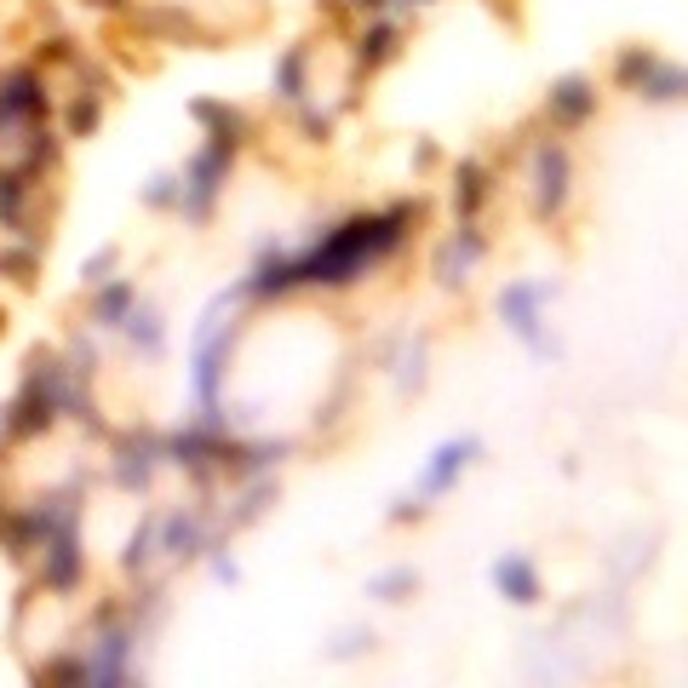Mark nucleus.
Returning a JSON list of instances; mask_svg holds the SVG:
<instances>
[{
    "mask_svg": "<svg viewBox=\"0 0 688 688\" xmlns=\"http://www.w3.org/2000/svg\"><path fill=\"white\" fill-rule=\"evenodd\" d=\"M648 69H654V53H648V46H625V53L614 58V81L636 92V87H643V75H648Z\"/></svg>",
    "mask_w": 688,
    "mask_h": 688,
    "instance_id": "27",
    "label": "nucleus"
},
{
    "mask_svg": "<svg viewBox=\"0 0 688 688\" xmlns=\"http://www.w3.org/2000/svg\"><path fill=\"white\" fill-rule=\"evenodd\" d=\"M362 648H373V631H362V625H356V631H345V636H339V643L327 648V654H334V659H356Z\"/></svg>",
    "mask_w": 688,
    "mask_h": 688,
    "instance_id": "35",
    "label": "nucleus"
},
{
    "mask_svg": "<svg viewBox=\"0 0 688 688\" xmlns=\"http://www.w3.org/2000/svg\"><path fill=\"white\" fill-rule=\"evenodd\" d=\"M35 270H41L35 247H0V275H12V282H35Z\"/></svg>",
    "mask_w": 688,
    "mask_h": 688,
    "instance_id": "29",
    "label": "nucleus"
},
{
    "mask_svg": "<svg viewBox=\"0 0 688 688\" xmlns=\"http://www.w3.org/2000/svg\"><path fill=\"white\" fill-rule=\"evenodd\" d=\"M115 259H121V252H115V247H98V252H92V259L81 264V282H87V287H98V282H110V270H115Z\"/></svg>",
    "mask_w": 688,
    "mask_h": 688,
    "instance_id": "33",
    "label": "nucleus"
},
{
    "mask_svg": "<svg viewBox=\"0 0 688 688\" xmlns=\"http://www.w3.org/2000/svg\"><path fill=\"white\" fill-rule=\"evenodd\" d=\"M133 304H138V287H133V282H121V275L98 282V287H92V327H121Z\"/></svg>",
    "mask_w": 688,
    "mask_h": 688,
    "instance_id": "17",
    "label": "nucleus"
},
{
    "mask_svg": "<svg viewBox=\"0 0 688 688\" xmlns=\"http://www.w3.org/2000/svg\"><path fill=\"white\" fill-rule=\"evenodd\" d=\"M298 121H304V133H311V138H316V144H322V138H327V133H334V121H327V115H316V110H304V115H298Z\"/></svg>",
    "mask_w": 688,
    "mask_h": 688,
    "instance_id": "37",
    "label": "nucleus"
},
{
    "mask_svg": "<svg viewBox=\"0 0 688 688\" xmlns=\"http://www.w3.org/2000/svg\"><path fill=\"white\" fill-rule=\"evenodd\" d=\"M156 551H167L172 563H195V556H207V522L178 505V511H167L156 522Z\"/></svg>",
    "mask_w": 688,
    "mask_h": 688,
    "instance_id": "13",
    "label": "nucleus"
},
{
    "mask_svg": "<svg viewBox=\"0 0 688 688\" xmlns=\"http://www.w3.org/2000/svg\"><path fill=\"white\" fill-rule=\"evenodd\" d=\"M121 327H126V339H133L144 356H161V350H167V327H161V316L149 311V304H133Z\"/></svg>",
    "mask_w": 688,
    "mask_h": 688,
    "instance_id": "19",
    "label": "nucleus"
},
{
    "mask_svg": "<svg viewBox=\"0 0 688 688\" xmlns=\"http://www.w3.org/2000/svg\"><path fill=\"white\" fill-rule=\"evenodd\" d=\"M482 252H488V241H482V229H453V236L430 252V275H437L442 287H465L471 282V270L482 264Z\"/></svg>",
    "mask_w": 688,
    "mask_h": 688,
    "instance_id": "11",
    "label": "nucleus"
},
{
    "mask_svg": "<svg viewBox=\"0 0 688 688\" xmlns=\"http://www.w3.org/2000/svg\"><path fill=\"white\" fill-rule=\"evenodd\" d=\"M304 81H311V53H304V46H287V53L275 58V92H282L287 104H298Z\"/></svg>",
    "mask_w": 688,
    "mask_h": 688,
    "instance_id": "21",
    "label": "nucleus"
},
{
    "mask_svg": "<svg viewBox=\"0 0 688 688\" xmlns=\"http://www.w3.org/2000/svg\"><path fill=\"white\" fill-rule=\"evenodd\" d=\"M144 207H156V213L178 207V178H172V172H156V178L144 184Z\"/></svg>",
    "mask_w": 688,
    "mask_h": 688,
    "instance_id": "31",
    "label": "nucleus"
},
{
    "mask_svg": "<svg viewBox=\"0 0 688 688\" xmlns=\"http://www.w3.org/2000/svg\"><path fill=\"white\" fill-rule=\"evenodd\" d=\"M53 419H58V402L46 396L41 373L30 368V373H23V385H18V396L7 402L0 437H7V442H30V437H41V430H53Z\"/></svg>",
    "mask_w": 688,
    "mask_h": 688,
    "instance_id": "6",
    "label": "nucleus"
},
{
    "mask_svg": "<svg viewBox=\"0 0 688 688\" xmlns=\"http://www.w3.org/2000/svg\"><path fill=\"white\" fill-rule=\"evenodd\" d=\"M494 591H499L505 602H517V608L540 602V568H533L522 551H505L499 563H494Z\"/></svg>",
    "mask_w": 688,
    "mask_h": 688,
    "instance_id": "15",
    "label": "nucleus"
},
{
    "mask_svg": "<svg viewBox=\"0 0 688 688\" xmlns=\"http://www.w3.org/2000/svg\"><path fill=\"white\" fill-rule=\"evenodd\" d=\"M98 121H104V110H98V98H75L64 126H69V138H92L98 133Z\"/></svg>",
    "mask_w": 688,
    "mask_h": 688,
    "instance_id": "30",
    "label": "nucleus"
},
{
    "mask_svg": "<svg viewBox=\"0 0 688 688\" xmlns=\"http://www.w3.org/2000/svg\"><path fill=\"white\" fill-rule=\"evenodd\" d=\"M23 195H30V172H0V224L18 229L23 224Z\"/></svg>",
    "mask_w": 688,
    "mask_h": 688,
    "instance_id": "25",
    "label": "nucleus"
},
{
    "mask_svg": "<svg viewBox=\"0 0 688 688\" xmlns=\"http://www.w3.org/2000/svg\"><path fill=\"white\" fill-rule=\"evenodd\" d=\"M229 161H236V149H229V144H213V138L190 156L184 178H178V213H184L190 224H207V218H213L218 190L229 184Z\"/></svg>",
    "mask_w": 688,
    "mask_h": 688,
    "instance_id": "3",
    "label": "nucleus"
},
{
    "mask_svg": "<svg viewBox=\"0 0 688 688\" xmlns=\"http://www.w3.org/2000/svg\"><path fill=\"white\" fill-rule=\"evenodd\" d=\"M161 437H149V430H126V437L115 442V465H110V476H115V488H126V494H149V482H156V465H161Z\"/></svg>",
    "mask_w": 688,
    "mask_h": 688,
    "instance_id": "8",
    "label": "nucleus"
},
{
    "mask_svg": "<svg viewBox=\"0 0 688 688\" xmlns=\"http://www.w3.org/2000/svg\"><path fill=\"white\" fill-rule=\"evenodd\" d=\"M138 636L121 625L115 608L98 614V636H92V654H87V683H121L126 677V659H133Z\"/></svg>",
    "mask_w": 688,
    "mask_h": 688,
    "instance_id": "7",
    "label": "nucleus"
},
{
    "mask_svg": "<svg viewBox=\"0 0 688 688\" xmlns=\"http://www.w3.org/2000/svg\"><path fill=\"white\" fill-rule=\"evenodd\" d=\"M190 115L207 126V138H213V144H229V149H236V144L247 138V115H241V110H229V104H218V98H195Z\"/></svg>",
    "mask_w": 688,
    "mask_h": 688,
    "instance_id": "16",
    "label": "nucleus"
},
{
    "mask_svg": "<svg viewBox=\"0 0 688 688\" xmlns=\"http://www.w3.org/2000/svg\"><path fill=\"white\" fill-rule=\"evenodd\" d=\"M41 551H46V568H41V579L53 585V591H75L81 585V574H87V556H81V522H64V528H53L41 540Z\"/></svg>",
    "mask_w": 688,
    "mask_h": 688,
    "instance_id": "10",
    "label": "nucleus"
},
{
    "mask_svg": "<svg viewBox=\"0 0 688 688\" xmlns=\"http://www.w3.org/2000/svg\"><path fill=\"white\" fill-rule=\"evenodd\" d=\"M41 683H87V659H53L41 672Z\"/></svg>",
    "mask_w": 688,
    "mask_h": 688,
    "instance_id": "34",
    "label": "nucleus"
},
{
    "mask_svg": "<svg viewBox=\"0 0 688 688\" xmlns=\"http://www.w3.org/2000/svg\"><path fill=\"white\" fill-rule=\"evenodd\" d=\"M270 499H275V482L259 476V482H247V494L236 499V511H229V528H247V522H259L270 511Z\"/></svg>",
    "mask_w": 688,
    "mask_h": 688,
    "instance_id": "23",
    "label": "nucleus"
},
{
    "mask_svg": "<svg viewBox=\"0 0 688 688\" xmlns=\"http://www.w3.org/2000/svg\"><path fill=\"white\" fill-rule=\"evenodd\" d=\"M414 218H419V201L414 207L402 201V207H385V213H356V218L334 224L304 252H264L236 293L241 298H275V293H293V287H345L356 275H368L373 264H385L402 247Z\"/></svg>",
    "mask_w": 688,
    "mask_h": 688,
    "instance_id": "1",
    "label": "nucleus"
},
{
    "mask_svg": "<svg viewBox=\"0 0 688 688\" xmlns=\"http://www.w3.org/2000/svg\"><path fill=\"white\" fill-rule=\"evenodd\" d=\"M568 178H574L568 149L545 138L540 149H533V213H540V218L563 213V207H568Z\"/></svg>",
    "mask_w": 688,
    "mask_h": 688,
    "instance_id": "9",
    "label": "nucleus"
},
{
    "mask_svg": "<svg viewBox=\"0 0 688 688\" xmlns=\"http://www.w3.org/2000/svg\"><path fill=\"white\" fill-rule=\"evenodd\" d=\"M488 184H494V178H488L482 161H459V172H453V213L471 218L482 201H488Z\"/></svg>",
    "mask_w": 688,
    "mask_h": 688,
    "instance_id": "18",
    "label": "nucleus"
},
{
    "mask_svg": "<svg viewBox=\"0 0 688 688\" xmlns=\"http://www.w3.org/2000/svg\"><path fill=\"white\" fill-rule=\"evenodd\" d=\"M414 591H419V574L414 568H385V574L368 579V597H379V602H407Z\"/></svg>",
    "mask_w": 688,
    "mask_h": 688,
    "instance_id": "24",
    "label": "nucleus"
},
{
    "mask_svg": "<svg viewBox=\"0 0 688 688\" xmlns=\"http://www.w3.org/2000/svg\"><path fill=\"white\" fill-rule=\"evenodd\" d=\"M551 298H556V282H505L499 287V322L511 327L533 356H563V345L545 339V327H540V311Z\"/></svg>",
    "mask_w": 688,
    "mask_h": 688,
    "instance_id": "4",
    "label": "nucleus"
},
{
    "mask_svg": "<svg viewBox=\"0 0 688 688\" xmlns=\"http://www.w3.org/2000/svg\"><path fill=\"white\" fill-rule=\"evenodd\" d=\"M144 23H149L156 35H172V41H190V35H195V23H190L184 12H144Z\"/></svg>",
    "mask_w": 688,
    "mask_h": 688,
    "instance_id": "32",
    "label": "nucleus"
},
{
    "mask_svg": "<svg viewBox=\"0 0 688 688\" xmlns=\"http://www.w3.org/2000/svg\"><path fill=\"white\" fill-rule=\"evenodd\" d=\"M545 110H551L556 126H585V121L597 115V87L585 81V75H563V81H551Z\"/></svg>",
    "mask_w": 688,
    "mask_h": 688,
    "instance_id": "14",
    "label": "nucleus"
},
{
    "mask_svg": "<svg viewBox=\"0 0 688 688\" xmlns=\"http://www.w3.org/2000/svg\"><path fill=\"white\" fill-rule=\"evenodd\" d=\"M425 517V499L419 494H402L396 505H391V522H419Z\"/></svg>",
    "mask_w": 688,
    "mask_h": 688,
    "instance_id": "36",
    "label": "nucleus"
},
{
    "mask_svg": "<svg viewBox=\"0 0 688 688\" xmlns=\"http://www.w3.org/2000/svg\"><path fill=\"white\" fill-rule=\"evenodd\" d=\"M0 522H7V511H0Z\"/></svg>",
    "mask_w": 688,
    "mask_h": 688,
    "instance_id": "41",
    "label": "nucleus"
},
{
    "mask_svg": "<svg viewBox=\"0 0 688 688\" xmlns=\"http://www.w3.org/2000/svg\"><path fill=\"white\" fill-rule=\"evenodd\" d=\"M396 391H425V339H414L396 356Z\"/></svg>",
    "mask_w": 688,
    "mask_h": 688,
    "instance_id": "28",
    "label": "nucleus"
},
{
    "mask_svg": "<svg viewBox=\"0 0 688 688\" xmlns=\"http://www.w3.org/2000/svg\"><path fill=\"white\" fill-rule=\"evenodd\" d=\"M396 41H402V30H396V23H385V18H379L373 30H368L362 41H356V64H362V69H379V64H385V58L396 53Z\"/></svg>",
    "mask_w": 688,
    "mask_h": 688,
    "instance_id": "22",
    "label": "nucleus"
},
{
    "mask_svg": "<svg viewBox=\"0 0 688 688\" xmlns=\"http://www.w3.org/2000/svg\"><path fill=\"white\" fill-rule=\"evenodd\" d=\"M92 7H121V0H92Z\"/></svg>",
    "mask_w": 688,
    "mask_h": 688,
    "instance_id": "40",
    "label": "nucleus"
},
{
    "mask_svg": "<svg viewBox=\"0 0 688 688\" xmlns=\"http://www.w3.org/2000/svg\"><path fill=\"white\" fill-rule=\"evenodd\" d=\"M156 522H161V517H144V522L133 528V540H126V551H121V568H126V574H144V568H149V556H156Z\"/></svg>",
    "mask_w": 688,
    "mask_h": 688,
    "instance_id": "26",
    "label": "nucleus"
},
{
    "mask_svg": "<svg viewBox=\"0 0 688 688\" xmlns=\"http://www.w3.org/2000/svg\"><path fill=\"white\" fill-rule=\"evenodd\" d=\"M236 298L241 293L213 298L207 316L195 322V339H190V379H195L201 419H218V385H224V373H229V356H236Z\"/></svg>",
    "mask_w": 688,
    "mask_h": 688,
    "instance_id": "2",
    "label": "nucleus"
},
{
    "mask_svg": "<svg viewBox=\"0 0 688 688\" xmlns=\"http://www.w3.org/2000/svg\"><path fill=\"white\" fill-rule=\"evenodd\" d=\"M350 7H362V12H385L391 0H350Z\"/></svg>",
    "mask_w": 688,
    "mask_h": 688,
    "instance_id": "39",
    "label": "nucleus"
},
{
    "mask_svg": "<svg viewBox=\"0 0 688 688\" xmlns=\"http://www.w3.org/2000/svg\"><path fill=\"white\" fill-rule=\"evenodd\" d=\"M213 574H218L224 585H236V579H241V568H236V563H229V556H213Z\"/></svg>",
    "mask_w": 688,
    "mask_h": 688,
    "instance_id": "38",
    "label": "nucleus"
},
{
    "mask_svg": "<svg viewBox=\"0 0 688 688\" xmlns=\"http://www.w3.org/2000/svg\"><path fill=\"white\" fill-rule=\"evenodd\" d=\"M648 98V104H677V98L688 92V69H677V64H659L654 58V69L643 75V87H636Z\"/></svg>",
    "mask_w": 688,
    "mask_h": 688,
    "instance_id": "20",
    "label": "nucleus"
},
{
    "mask_svg": "<svg viewBox=\"0 0 688 688\" xmlns=\"http://www.w3.org/2000/svg\"><path fill=\"white\" fill-rule=\"evenodd\" d=\"M476 453H482V442H476V437H453V442H442L437 453L425 459V471H419V499L448 494L453 482H459V471H465Z\"/></svg>",
    "mask_w": 688,
    "mask_h": 688,
    "instance_id": "12",
    "label": "nucleus"
},
{
    "mask_svg": "<svg viewBox=\"0 0 688 688\" xmlns=\"http://www.w3.org/2000/svg\"><path fill=\"white\" fill-rule=\"evenodd\" d=\"M46 121V81L35 69L0 75V144H18L30 126Z\"/></svg>",
    "mask_w": 688,
    "mask_h": 688,
    "instance_id": "5",
    "label": "nucleus"
}]
</instances>
